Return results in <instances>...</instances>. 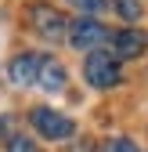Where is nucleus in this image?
Returning a JSON list of instances; mask_svg holds the SVG:
<instances>
[{
  "instance_id": "f257e3e1",
  "label": "nucleus",
  "mask_w": 148,
  "mask_h": 152,
  "mask_svg": "<svg viewBox=\"0 0 148 152\" xmlns=\"http://www.w3.org/2000/svg\"><path fill=\"white\" fill-rule=\"evenodd\" d=\"M29 123L40 130L44 138H51V141H65V138H72V130H76V123L69 116H62V112H54V109H44V105L29 112Z\"/></svg>"
},
{
  "instance_id": "f03ea898",
  "label": "nucleus",
  "mask_w": 148,
  "mask_h": 152,
  "mask_svg": "<svg viewBox=\"0 0 148 152\" xmlns=\"http://www.w3.org/2000/svg\"><path fill=\"white\" fill-rule=\"evenodd\" d=\"M83 72H87V80L94 87H116L119 83V65H116L112 54H105V51H90Z\"/></svg>"
},
{
  "instance_id": "7ed1b4c3",
  "label": "nucleus",
  "mask_w": 148,
  "mask_h": 152,
  "mask_svg": "<svg viewBox=\"0 0 148 152\" xmlns=\"http://www.w3.org/2000/svg\"><path fill=\"white\" fill-rule=\"evenodd\" d=\"M69 40H72L76 51H94V47H101L108 40V29L101 22H94V18H80V22H72Z\"/></svg>"
},
{
  "instance_id": "20e7f679",
  "label": "nucleus",
  "mask_w": 148,
  "mask_h": 152,
  "mask_svg": "<svg viewBox=\"0 0 148 152\" xmlns=\"http://www.w3.org/2000/svg\"><path fill=\"white\" fill-rule=\"evenodd\" d=\"M29 18H33V26L40 29L47 40H58V36L65 33V22H69V18L62 11H54L51 4H33L29 7Z\"/></svg>"
},
{
  "instance_id": "39448f33",
  "label": "nucleus",
  "mask_w": 148,
  "mask_h": 152,
  "mask_svg": "<svg viewBox=\"0 0 148 152\" xmlns=\"http://www.w3.org/2000/svg\"><path fill=\"white\" fill-rule=\"evenodd\" d=\"M36 72H40V58H36V54H18V58L7 65L11 83H18V87H29V83H36Z\"/></svg>"
},
{
  "instance_id": "423d86ee",
  "label": "nucleus",
  "mask_w": 148,
  "mask_h": 152,
  "mask_svg": "<svg viewBox=\"0 0 148 152\" xmlns=\"http://www.w3.org/2000/svg\"><path fill=\"white\" fill-rule=\"evenodd\" d=\"M112 44H116V54H119V58H137V54L148 47V33H141V29H123V33L112 36Z\"/></svg>"
},
{
  "instance_id": "0eeeda50",
  "label": "nucleus",
  "mask_w": 148,
  "mask_h": 152,
  "mask_svg": "<svg viewBox=\"0 0 148 152\" xmlns=\"http://www.w3.org/2000/svg\"><path fill=\"white\" fill-rule=\"evenodd\" d=\"M36 83H44L47 91H62L65 87V69L54 58H40V72H36Z\"/></svg>"
},
{
  "instance_id": "6e6552de",
  "label": "nucleus",
  "mask_w": 148,
  "mask_h": 152,
  "mask_svg": "<svg viewBox=\"0 0 148 152\" xmlns=\"http://www.w3.org/2000/svg\"><path fill=\"white\" fill-rule=\"evenodd\" d=\"M116 7H119V15L126 18V22H137L141 18V4L137 0H116Z\"/></svg>"
},
{
  "instance_id": "1a4fd4ad",
  "label": "nucleus",
  "mask_w": 148,
  "mask_h": 152,
  "mask_svg": "<svg viewBox=\"0 0 148 152\" xmlns=\"http://www.w3.org/2000/svg\"><path fill=\"white\" fill-rule=\"evenodd\" d=\"M105 152H141L130 138H108L105 141Z\"/></svg>"
},
{
  "instance_id": "9d476101",
  "label": "nucleus",
  "mask_w": 148,
  "mask_h": 152,
  "mask_svg": "<svg viewBox=\"0 0 148 152\" xmlns=\"http://www.w3.org/2000/svg\"><path fill=\"white\" fill-rule=\"evenodd\" d=\"M7 152H36V145H33V138H11Z\"/></svg>"
},
{
  "instance_id": "9b49d317",
  "label": "nucleus",
  "mask_w": 148,
  "mask_h": 152,
  "mask_svg": "<svg viewBox=\"0 0 148 152\" xmlns=\"http://www.w3.org/2000/svg\"><path fill=\"white\" fill-rule=\"evenodd\" d=\"M72 4L83 11H105V0H72Z\"/></svg>"
}]
</instances>
